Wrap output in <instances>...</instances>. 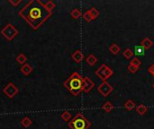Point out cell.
I'll return each mask as SVG.
<instances>
[{
  "label": "cell",
  "instance_id": "obj_16",
  "mask_svg": "<svg viewBox=\"0 0 154 129\" xmlns=\"http://www.w3.org/2000/svg\"><path fill=\"white\" fill-rule=\"evenodd\" d=\"M60 118H61L65 122H68V123H69V122L72 119V115H71V113H70L69 111L65 110V111H63V112L61 113Z\"/></svg>",
  "mask_w": 154,
  "mask_h": 129
},
{
  "label": "cell",
  "instance_id": "obj_10",
  "mask_svg": "<svg viewBox=\"0 0 154 129\" xmlns=\"http://www.w3.org/2000/svg\"><path fill=\"white\" fill-rule=\"evenodd\" d=\"M141 46L144 48V49H150L152 46H153V42H152V40L150 39V38H148V37H146V38H144L142 41H141Z\"/></svg>",
  "mask_w": 154,
  "mask_h": 129
},
{
  "label": "cell",
  "instance_id": "obj_30",
  "mask_svg": "<svg viewBox=\"0 0 154 129\" xmlns=\"http://www.w3.org/2000/svg\"><path fill=\"white\" fill-rule=\"evenodd\" d=\"M21 0H18V1H12V0H9V3L11 4H13L14 6H17L19 4H21Z\"/></svg>",
  "mask_w": 154,
  "mask_h": 129
},
{
  "label": "cell",
  "instance_id": "obj_7",
  "mask_svg": "<svg viewBox=\"0 0 154 129\" xmlns=\"http://www.w3.org/2000/svg\"><path fill=\"white\" fill-rule=\"evenodd\" d=\"M94 87H95V83L88 76H85L83 78V88H82V92H84L85 93H88L89 92L92 91V89Z\"/></svg>",
  "mask_w": 154,
  "mask_h": 129
},
{
  "label": "cell",
  "instance_id": "obj_26",
  "mask_svg": "<svg viewBox=\"0 0 154 129\" xmlns=\"http://www.w3.org/2000/svg\"><path fill=\"white\" fill-rule=\"evenodd\" d=\"M130 65H132V66H136V67H138V68H140V66H141V65H142V62H141V60H140L138 57H134V58H133V60H131Z\"/></svg>",
  "mask_w": 154,
  "mask_h": 129
},
{
  "label": "cell",
  "instance_id": "obj_9",
  "mask_svg": "<svg viewBox=\"0 0 154 129\" xmlns=\"http://www.w3.org/2000/svg\"><path fill=\"white\" fill-rule=\"evenodd\" d=\"M32 70H33V67H32L31 65L27 64V63H25L24 65H23V66H21V68H20L21 73H22L23 75H25V76L29 75L32 72Z\"/></svg>",
  "mask_w": 154,
  "mask_h": 129
},
{
  "label": "cell",
  "instance_id": "obj_4",
  "mask_svg": "<svg viewBox=\"0 0 154 129\" xmlns=\"http://www.w3.org/2000/svg\"><path fill=\"white\" fill-rule=\"evenodd\" d=\"M18 33H19L18 30L12 23H7L1 30V34L4 36L5 39H6L9 41L12 40H14L18 35Z\"/></svg>",
  "mask_w": 154,
  "mask_h": 129
},
{
  "label": "cell",
  "instance_id": "obj_6",
  "mask_svg": "<svg viewBox=\"0 0 154 129\" xmlns=\"http://www.w3.org/2000/svg\"><path fill=\"white\" fill-rule=\"evenodd\" d=\"M19 92V89L17 88V86L13 84V83H8V84L3 89V92L9 98V99H13Z\"/></svg>",
  "mask_w": 154,
  "mask_h": 129
},
{
  "label": "cell",
  "instance_id": "obj_5",
  "mask_svg": "<svg viewBox=\"0 0 154 129\" xmlns=\"http://www.w3.org/2000/svg\"><path fill=\"white\" fill-rule=\"evenodd\" d=\"M97 91L102 96L107 97L114 91V87L108 82L106 81V82H102V84L97 87Z\"/></svg>",
  "mask_w": 154,
  "mask_h": 129
},
{
  "label": "cell",
  "instance_id": "obj_1",
  "mask_svg": "<svg viewBox=\"0 0 154 129\" xmlns=\"http://www.w3.org/2000/svg\"><path fill=\"white\" fill-rule=\"evenodd\" d=\"M19 15L22 17L33 30H38L52 14L44 6L41 0L29 1L20 11Z\"/></svg>",
  "mask_w": 154,
  "mask_h": 129
},
{
  "label": "cell",
  "instance_id": "obj_2",
  "mask_svg": "<svg viewBox=\"0 0 154 129\" xmlns=\"http://www.w3.org/2000/svg\"><path fill=\"white\" fill-rule=\"evenodd\" d=\"M83 78L84 77H82V75H79L78 72H74L63 83V86L65 87V89H67L71 93V95L79 96L80 94V92H82Z\"/></svg>",
  "mask_w": 154,
  "mask_h": 129
},
{
  "label": "cell",
  "instance_id": "obj_12",
  "mask_svg": "<svg viewBox=\"0 0 154 129\" xmlns=\"http://www.w3.org/2000/svg\"><path fill=\"white\" fill-rule=\"evenodd\" d=\"M107 67V66L106 65V64H102L97 70H96V72H95V74H96V75L97 76H98L101 80L103 79V75H104V72H105V70H106V68Z\"/></svg>",
  "mask_w": 154,
  "mask_h": 129
},
{
  "label": "cell",
  "instance_id": "obj_29",
  "mask_svg": "<svg viewBox=\"0 0 154 129\" xmlns=\"http://www.w3.org/2000/svg\"><path fill=\"white\" fill-rule=\"evenodd\" d=\"M148 72H149L152 76H154V64H152V65L150 66V67L148 68Z\"/></svg>",
  "mask_w": 154,
  "mask_h": 129
},
{
  "label": "cell",
  "instance_id": "obj_11",
  "mask_svg": "<svg viewBox=\"0 0 154 129\" xmlns=\"http://www.w3.org/2000/svg\"><path fill=\"white\" fill-rule=\"evenodd\" d=\"M86 62H87L88 65L93 66H95L97 63V57L94 54H89L87 57V58H86Z\"/></svg>",
  "mask_w": 154,
  "mask_h": 129
},
{
  "label": "cell",
  "instance_id": "obj_22",
  "mask_svg": "<svg viewBox=\"0 0 154 129\" xmlns=\"http://www.w3.org/2000/svg\"><path fill=\"white\" fill-rule=\"evenodd\" d=\"M26 60H27V57H26V56H25L24 54H23V53H20V54L17 56V57H16V61H17V63L20 64V65H24L25 62H26Z\"/></svg>",
  "mask_w": 154,
  "mask_h": 129
},
{
  "label": "cell",
  "instance_id": "obj_31",
  "mask_svg": "<svg viewBox=\"0 0 154 129\" xmlns=\"http://www.w3.org/2000/svg\"><path fill=\"white\" fill-rule=\"evenodd\" d=\"M153 88H154V84H153Z\"/></svg>",
  "mask_w": 154,
  "mask_h": 129
},
{
  "label": "cell",
  "instance_id": "obj_23",
  "mask_svg": "<svg viewBox=\"0 0 154 129\" xmlns=\"http://www.w3.org/2000/svg\"><path fill=\"white\" fill-rule=\"evenodd\" d=\"M88 11H89V13H90V14L92 15V17H93L94 20L97 19V18L99 16V14H100L99 11H98L96 7H91Z\"/></svg>",
  "mask_w": 154,
  "mask_h": 129
},
{
  "label": "cell",
  "instance_id": "obj_24",
  "mask_svg": "<svg viewBox=\"0 0 154 129\" xmlns=\"http://www.w3.org/2000/svg\"><path fill=\"white\" fill-rule=\"evenodd\" d=\"M44 4V6L46 7V9L50 12H52V10L55 8V4L52 2V1H47L46 3H43Z\"/></svg>",
  "mask_w": 154,
  "mask_h": 129
},
{
  "label": "cell",
  "instance_id": "obj_3",
  "mask_svg": "<svg viewBox=\"0 0 154 129\" xmlns=\"http://www.w3.org/2000/svg\"><path fill=\"white\" fill-rule=\"evenodd\" d=\"M68 126L70 129H89L92 124L82 112H78L68 123Z\"/></svg>",
  "mask_w": 154,
  "mask_h": 129
},
{
  "label": "cell",
  "instance_id": "obj_14",
  "mask_svg": "<svg viewBox=\"0 0 154 129\" xmlns=\"http://www.w3.org/2000/svg\"><path fill=\"white\" fill-rule=\"evenodd\" d=\"M114 75V71L110 68V67H106L105 72H104V75H103V79H102V82H106L109 77H111L112 75Z\"/></svg>",
  "mask_w": 154,
  "mask_h": 129
},
{
  "label": "cell",
  "instance_id": "obj_13",
  "mask_svg": "<svg viewBox=\"0 0 154 129\" xmlns=\"http://www.w3.org/2000/svg\"><path fill=\"white\" fill-rule=\"evenodd\" d=\"M135 110L136 112L139 114V115H144L147 111H148V108L147 106H145L144 104H139L138 106H136L135 108Z\"/></svg>",
  "mask_w": 154,
  "mask_h": 129
},
{
  "label": "cell",
  "instance_id": "obj_27",
  "mask_svg": "<svg viewBox=\"0 0 154 129\" xmlns=\"http://www.w3.org/2000/svg\"><path fill=\"white\" fill-rule=\"evenodd\" d=\"M127 70L130 72V73H132V74H135L138 70H139V68L138 67H136V66H132V65H128V66H127Z\"/></svg>",
  "mask_w": 154,
  "mask_h": 129
},
{
  "label": "cell",
  "instance_id": "obj_28",
  "mask_svg": "<svg viewBox=\"0 0 154 129\" xmlns=\"http://www.w3.org/2000/svg\"><path fill=\"white\" fill-rule=\"evenodd\" d=\"M144 52V48L141 46V47H136V54L139 56V55H143Z\"/></svg>",
  "mask_w": 154,
  "mask_h": 129
},
{
  "label": "cell",
  "instance_id": "obj_19",
  "mask_svg": "<svg viewBox=\"0 0 154 129\" xmlns=\"http://www.w3.org/2000/svg\"><path fill=\"white\" fill-rule=\"evenodd\" d=\"M32 124V119H31L30 118H28V117H24V118L21 120V125H22L24 128H29Z\"/></svg>",
  "mask_w": 154,
  "mask_h": 129
},
{
  "label": "cell",
  "instance_id": "obj_25",
  "mask_svg": "<svg viewBox=\"0 0 154 129\" xmlns=\"http://www.w3.org/2000/svg\"><path fill=\"white\" fill-rule=\"evenodd\" d=\"M82 16H83V19L86 21V22H92L94 19H93V17H92V15L90 14V13H89V11L88 10V11H86L83 14H82Z\"/></svg>",
  "mask_w": 154,
  "mask_h": 129
},
{
  "label": "cell",
  "instance_id": "obj_21",
  "mask_svg": "<svg viewBox=\"0 0 154 129\" xmlns=\"http://www.w3.org/2000/svg\"><path fill=\"white\" fill-rule=\"evenodd\" d=\"M134 51L131 49V48H125V50H124V52H123V56L126 58V59H131L133 57H134Z\"/></svg>",
  "mask_w": 154,
  "mask_h": 129
},
{
  "label": "cell",
  "instance_id": "obj_17",
  "mask_svg": "<svg viewBox=\"0 0 154 129\" xmlns=\"http://www.w3.org/2000/svg\"><path fill=\"white\" fill-rule=\"evenodd\" d=\"M121 48L120 47L116 44V43H113L110 47H109V51L113 54V55H117L119 54Z\"/></svg>",
  "mask_w": 154,
  "mask_h": 129
},
{
  "label": "cell",
  "instance_id": "obj_18",
  "mask_svg": "<svg viewBox=\"0 0 154 129\" xmlns=\"http://www.w3.org/2000/svg\"><path fill=\"white\" fill-rule=\"evenodd\" d=\"M102 109H103V110H104L105 112L109 113V112H111V111L114 110V105H113L110 101H106V103L103 104Z\"/></svg>",
  "mask_w": 154,
  "mask_h": 129
},
{
  "label": "cell",
  "instance_id": "obj_20",
  "mask_svg": "<svg viewBox=\"0 0 154 129\" xmlns=\"http://www.w3.org/2000/svg\"><path fill=\"white\" fill-rule=\"evenodd\" d=\"M81 15H82V13H81V11H80L79 8H74V9L70 12V16H71L73 19H79Z\"/></svg>",
  "mask_w": 154,
  "mask_h": 129
},
{
  "label": "cell",
  "instance_id": "obj_8",
  "mask_svg": "<svg viewBox=\"0 0 154 129\" xmlns=\"http://www.w3.org/2000/svg\"><path fill=\"white\" fill-rule=\"evenodd\" d=\"M84 54L82 53V51L81 50H79V49H78V50H76L72 55H71V58L76 62V63H80L83 59H84Z\"/></svg>",
  "mask_w": 154,
  "mask_h": 129
},
{
  "label": "cell",
  "instance_id": "obj_15",
  "mask_svg": "<svg viewBox=\"0 0 154 129\" xmlns=\"http://www.w3.org/2000/svg\"><path fill=\"white\" fill-rule=\"evenodd\" d=\"M124 107H125V109L126 110L131 111V110H133L134 109L136 108V105H135V102H134L133 100H128V101L125 103Z\"/></svg>",
  "mask_w": 154,
  "mask_h": 129
}]
</instances>
